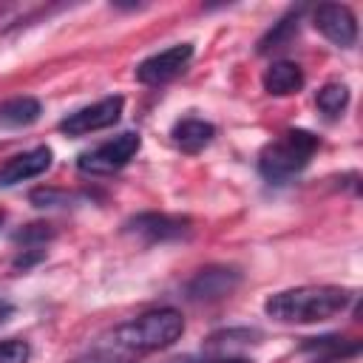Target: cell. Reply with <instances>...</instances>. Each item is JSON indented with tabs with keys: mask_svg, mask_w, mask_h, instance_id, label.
I'll return each instance as SVG.
<instances>
[{
	"mask_svg": "<svg viewBox=\"0 0 363 363\" xmlns=\"http://www.w3.org/2000/svg\"><path fill=\"white\" fill-rule=\"evenodd\" d=\"M142 147V136L133 133V130H125L91 150H82L77 156V167L88 176H111L116 170H122Z\"/></svg>",
	"mask_w": 363,
	"mask_h": 363,
	"instance_id": "4",
	"label": "cell"
},
{
	"mask_svg": "<svg viewBox=\"0 0 363 363\" xmlns=\"http://www.w3.org/2000/svg\"><path fill=\"white\" fill-rule=\"evenodd\" d=\"M51 235H54L51 224H28V227H23L20 233H14V241L23 244V247H31V244H34V250H37V247L45 244Z\"/></svg>",
	"mask_w": 363,
	"mask_h": 363,
	"instance_id": "17",
	"label": "cell"
},
{
	"mask_svg": "<svg viewBox=\"0 0 363 363\" xmlns=\"http://www.w3.org/2000/svg\"><path fill=\"white\" fill-rule=\"evenodd\" d=\"M77 363H125L119 357H91V360H77Z\"/></svg>",
	"mask_w": 363,
	"mask_h": 363,
	"instance_id": "19",
	"label": "cell"
},
{
	"mask_svg": "<svg viewBox=\"0 0 363 363\" xmlns=\"http://www.w3.org/2000/svg\"><path fill=\"white\" fill-rule=\"evenodd\" d=\"M354 292L332 284H315V286H295L275 292L264 301V312L281 323H318L340 315L352 303Z\"/></svg>",
	"mask_w": 363,
	"mask_h": 363,
	"instance_id": "1",
	"label": "cell"
},
{
	"mask_svg": "<svg viewBox=\"0 0 363 363\" xmlns=\"http://www.w3.org/2000/svg\"><path fill=\"white\" fill-rule=\"evenodd\" d=\"M11 315H14V306H11L9 301H3V298H0V323H6Z\"/></svg>",
	"mask_w": 363,
	"mask_h": 363,
	"instance_id": "18",
	"label": "cell"
},
{
	"mask_svg": "<svg viewBox=\"0 0 363 363\" xmlns=\"http://www.w3.org/2000/svg\"><path fill=\"white\" fill-rule=\"evenodd\" d=\"M31 357V346L20 337H9L0 340V363H28Z\"/></svg>",
	"mask_w": 363,
	"mask_h": 363,
	"instance_id": "16",
	"label": "cell"
},
{
	"mask_svg": "<svg viewBox=\"0 0 363 363\" xmlns=\"http://www.w3.org/2000/svg\"><path fill=\"white\" fill-rule=\"evenodd\" d=\"M3 218H6V213H3V210H0V224H3Z\"/></svg>",
	"mask_w": 363,
	"mask_h": 363,
	"instance_id": "20",
	"label": "cell"
},
{
	"mask_svg": "<svg viewBox=\"0 0 363 363\" xmlns=\"http://www.w3.org/2000/svg\"><path fill=\"white\" fill-rule=\"evenodd\" d=\"M315 102H318V111H320V113H326L329 119H335V116H340V113L346 111V105H349V88H346L343 82H326V85L318 91Z\"/></svg>",
	"mask_w": 363,
	"mask_h": 363,
	"instance_id": "15",
	"label": "cell"
},
{
	"mask_svg": "<svg viewBox=\"0 0 363 363\" xmlns=\"http://www.w3.org/2000/svg\"><path fill=\"white\" fill-rule=\"evenodd\" d=\"M318 136L309 130H286L281 139L269 142L261 156H258V170L267 182L272 184H286L289 179H295L309 159L318 150Z\"/></svg>",
	"mask_w": 363,
	"mask_h": 363,
	"instance_id": "3",
	"label": "cell"
},
{
	"mask_svg": "<svg viewBox=\"0 0 363 363\" xmlns=\"http://www.w3.org/2000/svg\"><path fill=\"white\" fill-rule=\"evenodd\" d=\"M43 113V105L40 99L34 96H14V99H6L0 105V125L3 128H26V125H34Z\"/></svg>",
	"mask_w": 363,
	"mask_h": 363,
	"instance_id": "13",
	"label": "cell"
},
{
	"mask_svg": "<svg viewBox=\"0 0 363 363\" xmlns=\"http://www.w3.org/2000/svg\"><path fill=\"white\" fill-rule=\"evenodd\" d=\"M298 14H301V9L289 11L286 17H281V20L258 40V54H269V51H275V48H284V45L292 40V34H298Z\"/></svg>",
	"mask_w": 363,
	"mask_h": 363,
	"instance_id": "14",
	"label": "cell"
},
{
	"mask_svg": "<svg viewBox=\"0 0 363 363\" xmlns=\"http://www.w3.org/2000/svg\"><path fill=\"white\" fill-rule=\"evenodd\" d=\"M182 335H184L182 312L162 306V309L145 312V315L122 323L119 329H113L111 340H113V346L128 349V352H156V349L173 346Z\"/></svg>",
	"mask_w": 363,
	"mask_h": 363,
	"instance_id": "2",
	"label": "cell"
},
{
	"mask_svg": "<svg viewBox=\"0 0 363 363\" xmlns=\"http://www.w3.org/2000/svg\"><path fill=\"white\" fill-rule=\"evenodd\" d=\"M125 230L139 235L142 241L162 244V241H176L190 233V218L187 216H170V213H139L125 221Z\"/></svg>",
	"mask_w": 363,
	"mask_h": 363,
	"instance_id": "7",
	"label": "cell"
},
{
	"mask_svg": "<svg viewBox=\"0 0 363 363\" xmlns=\"http://www.w3.org/2000/svg\"><path fill=\"white\" fill-rule=\"evenodd\" d=\"M170 136H173L176 147H182L184 153H199L216 139V125L207 119H199V116H187L173 125Z\"/></svg>",
	"mask_w": 363,
	"mask_h": 363,
	"instance_id": "11",
	"label": "cell"
},
{
	"mask_svg": "<svg viewBox=\"0 0 363 363\" xmlns=\"http://www.w3.org/2000/svg\"><path fill=\"white\" fill-rule=\"evenodd\" d=\"M241 281V272L233 267H207L187 284L190 301H218L230 295Z\"/></svg>",
	"mask_w": 363,
	"mask_h": 363,
	"instance_id": "10",
	"label": "cell"
},
{
	"mask_svg": "<svg viewBox=\"0 0 363 363\" xmlns=\"http://www.w3.org/2000/svg\"><path fill=\"white\" fill-rule=\"evenodd\" d=\"M193 60V43H176L159 54H150L136 65V79L142 85H162L173 77H179Z\"/></svg>",
	"mask_w": 363,
	"mask_h": 363,
	"instance_id": "6",
	"label": "cell"
},
{
	"mask_svg": "<svg viewBox=\"0 0 363 363\" xmlns=\"http://www.w3.org/2000/svg\"><path fill=\"white\" fill-rule=\"evenodd\" d=\"M312 26L335 45L340 48H349L357 43V20L352 14L349 6H340V3H320L315 11H312Z\"/></svg>",
	"mask_w": 363,
	"mask_h": 363,
	"instance_id": "8",
	"label": "cell"
},
{
	"mask_svg": "<svg viewBox=\"0 0 363 363\" xmlns=\"http://www.w3.org/2000/svg\"><path fill=\"white\" fill-rule=\"evenodd\" d=\"M122 105L125 99L122 96H105V99H96L74 113H68L62 122H60V130L68 133V136H88V133H96V130H105L111 125L119 122L122 116Z\"/></svg>",
	"mask_w": 363,
	"mask_h": 363,
	"instance_id": "5",
	"label": "cell"
},
{
	"mask_svg": "<svg viewBox=\"0 0 363 363\" xmlns=\"http://www.w3.org/2000/svg\"><path fill=\"white\" fill-rule=\"evenodd\" d=\"M51 162H54V153L45 145L31 147L26 153H17L0 164V187H11V184L28 182L34 176H43L51 167Z\"/></svg>",
	"mask_w": 363,
	"mask_h": 363,
	"instance_id": "9",
	"label": "cell"
},
{
	"mask_svg": "<svg viewBox=\"0 0 363 363\" xmlns=\"http://www.w3.org/2000/svg\"><path fill=\"white\" fill-rule=\"evenodd\" d=\"M303 88V71L292 60H275L264 71V91L272 96H289Z\"/></svg>",
	"mask_w": 363,
	"mask_h": 363,
	"instance_id": "12",
	"label": "cell"
}]
</instances>
